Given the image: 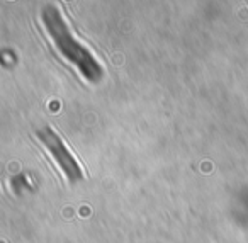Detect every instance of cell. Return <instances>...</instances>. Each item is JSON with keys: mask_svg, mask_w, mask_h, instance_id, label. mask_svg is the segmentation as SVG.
Returning a JSON list of instances; mask_svg holds the SVG:
<instances>
[{"mask_svg": "<svg viewBox=\"0 0 248 243\" xmlns=\"http://www.w3.org/2000/svg\"><path fill=\"white\" fill-rule=\"evenodd\" d=\"M41 19L49 38L55 43L56 49L62 53L63 58L72 63L87 82L99 83L104 77L102 65L90 53V49L73 36L72 29L63 19L60 9L56 5H46L41 11Z\"/></svg>", "mask_w": 248, "mask_h": 243, "instance_id": "6da1fadb", "label": "cell"}, {"mask_svg": "<svg viewBox=\"0 0 248 243\" xmlns=\"http://www.w3.org/2000/svg\"><path fill=\"white\" fill-rule=\"evenodd\" d=\"M36 134H38V138L41 140V143L48 148L51 157L55 158V162L58 163L60 170L63 172L66 180L72 182V184H77V182L83 180L82 165L77 162V158L72 155L70 148L66 146L65 141L62 140V136H60L51 126L41 128V130H38Z\"/></svg>", "mask_w": 248, "mask_h": 243, "instance_id": "7a4b0ae2", "label": "cell"}]
</instances>
